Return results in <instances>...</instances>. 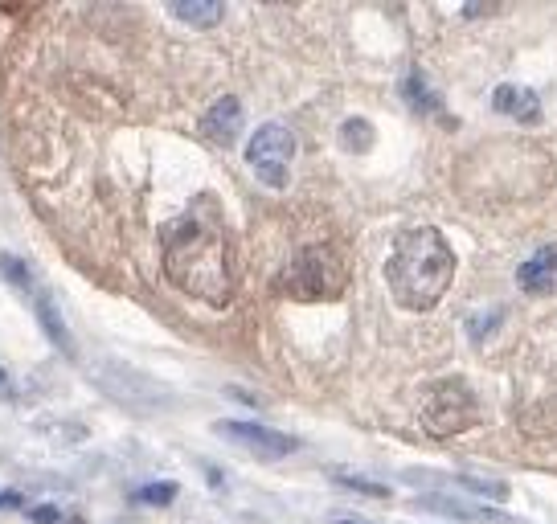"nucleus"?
I'll return each instance as SVG.
<instances>
[{
  "instance_id": "nucleus-3",
  "label": "nucleus",
  "mask_w": 557,
  "mask_h": 524,
  "mask_svg": "<svg viewBox=\"0 0 557 524\" xmlns=\"http://www.w3.org/2000/svg\"><path fill=\"white\" fill-rule=\"evenodd\" d=\"M349 283V267L332 246H312L291 258L283 275V291L291 299H336Z\"/></svg>"
},
{
  "instance_id": "nucleus-8",
  "label": "nucleus",
  "mask_w": 557,
  "mask_h": 524,
  "mask_svg": "<svg viewBox=\"0 0 557 524\" xmlns=\"http://www.w3.org/2000/svg\"><path fill=\"white\" fill-rule=\"evenodd\" d=\"M492 107L500 115H512L525 127L541 119V99H537V91H529V86H496V91H492Z\"/></svg>"
},
{
  "instance_id": "nucleus-21",
  "label": "nucleus",
  "mask_w": 557,
  "mask_h": 524,
  "mask_svg": "<svg viewBox=\"0 0 557 524\" xmlns=\"http://www.w3.org/2000/svg\"><path fill=\"white\" fill-rule=\"evenodd\" d=\"M332 524H369V520H353V516H340V520H332Z\"/></svg>"
},
{
  "instance_id": "nucleus-18",
  "label": "nucleus",
  "mask_w": 557,
  "mask_h": 524,
  "mask_svg": "<svg viewBox=\"0 0 557 524\" xmlns=\"http://www.w3.org/2000/svg\"><path fill=\"white\" fill-rule=\"evenodd\" d=\"M29 520L33 524H62V512L50 508V504H41V508H29Z\"/></svg>"
},
{
  "instance_id": "nucleus-17",
  "label": "nucleus",
  "mask_w": 557,
  "mask_h": 524,
  "mask_svg": "<svg viewBox=\"0 0 557 524\" xmlns=\"http://www.w3.org/2000/svg\"><path fill=\"white\" fill-rule=\"evenodd\" d=\"M136 500H140V504H173V500H177V484H173V479H160V484H144V488L136 492Z\"/></svg>"
},
{
  "instance_id": "nucleus-9",
  "label": "nucleus",
  "mask_w": 557,
  "mask_h": 524,
  "mask_svg": "<svg viewBox=\"0 0 557 524\" xmlns=\"http://www.w3.org/2000/svg\"><path fill=\"white\" fill-rule=\"evenodd\" d=\"M517 283H521V291H529V295L553 291V283H557V246H545V250H537L529 262H521Z\"/></svg>"
},
{
  "instance_id": "nucleus-6",
  "label": "nucleus",
  "mask_w": 557,
  "mask_h": 524,
  "mask_svg": "<svg viewBox=\"0 0 557 524\" xmlns=\"http://www.w3.org/2000/svg\"><path fill=\"white\" fill-rule=\"evenodd\" d=\"M213 430H218L226 443H238L242 451L259 455V459H287L299 447V439H291L283 430H271L263 422H218Z\"/></svg>"
},
{
  "instance_id": "nucleus-19",
  "label": "nucleus",
  "mask_w": 557,
  "mask_h": 524,
  "mask_svg": "<svg viewBox=\"0 0 557 524\" xmlns=\"http://www.w3.org/2000/svg\"><path fill=\"white\" fill-rule=\"evenodd\" d=\"M459 13H463L467 21H476V17H492V13H496V5H463Z\"/></svg>"
},
{
  "instance_id": "nucleus-14",
  "label": "nucleus",
  "mask_w": 557,
  "mask_h": 524,
  "mask_svg": "<svg viewBox=\"0 0 557 524\" xmlns=\"http://www.w3.org/2000/svg\"><path fill=\"white\" fill-rule=\"evenodd\" d=\"M332 479L340 488H349V492H361V496H377V500H390V488L385 484H373V479H361L353 471H332Z\"/></svg>"
},
{
  "instance_id": "nucleus-11",
  "label": "nucleus",
  "mask_w": 557,
  "mask_h": 524,
  "mask_svg": "<svg viewBox=\"0 0 557 524\" xmlns=\"http://www.w3.org/2000/svg\"><path fill=\"white\" fill-rule=\"evenodd\" d=\"M33 308H37V320H41V328H46V336H50V340L62 348V353L74 361V357H78V348H74V340H70V332H66L62 316L54 312V303H50L46 291H33Z\"/></svg>"
},
{
  "instance_id": "nucleus-13",
  "label": "nucleus",
  "mask_w": 557,
  "mask_h": 524,
  "mask_svg": "<svg viewBox=\"0 0 557 524\" xmlns=\"http://www.w3.org/2000/svg\"><path fill=\"white\" fill-rule=\"evenodd\" d=\"M422 508H435V512H447V516H471V520H484V524H512L508 516H500L492 508H463V504H451V500H439V496H426Z\"/></svg>"
},
{
  "instance_id": "nucleus-16",
  "label": "nucleus",
  "mask_w": 557,
  "mask_h": 524,
  "mask_svg": "<svg viewBox=\"0 0 557 524\" xmlns=\"http://www.w3.org/2000/svg\"><path fill=\"white\" fill-rule=\"evenodd\" d=\"M0 275H5L13 287H21L25 295H33V275H29V267L17 254H0Z\"/></svg>"
},
{
  "instance_id": "nucleus-22",
  "label": "nucleus",
  "mask_w": 557,
  "mask_h": 524,
  "mask_svg": "<svg viewBox=\"0 0 557 524\" xmlns=\"http://www.w3.org/2000/svg\"><path fill=\"white\" fill-rule=\"evenodd\" d=\"M5 381H9V377H5V373H0V389H5Z\"/></svg>"
},
{
  "instance_id": "nucleus-2",
  "label": "nucleus",
  "mask_w": 557,
  "mask_h": 524,
  "mask_svg": "<svg viewBox=\"0 0 557 524\" xmlns=\"http://www.w3.org/2000/svg\"><path fill=\"white\" fill-rule=\"evenodd\" d=\"M451 279H455V250L439 230L414 226L398 234L390 262H385V283H390L398 308L406 312L439 308V299L451 291Z\"/></svg>"
},
{
  "instance_id": "nucleus-20",
  "label": "nucleus",
  "mask_w": 557,
  "mask_h": 524,
  "mask_svg": "<svg viewBox=\"0 0 557 524\" xmlns=\"http://www.w3.org/2000/svg\"><path fill=\"white\" fill-rule=\"evenodd\" d=\"M25 500L17 496V492H0V508H21Z\"/></svg>"
},
{
  "instance_id": "nucleus-4",
  "label": "nucleus",
  "mask_w": 557,
  "mask_h": 524,
  "mask_svg": "<svg viewBox=\"0 0 557 524\" xmlns=\"http://www.w3.org/2000/svg\"><path fill=\"white\" fill-rule=\"evenodd\" d=\"M480 422V402L463 381H439L431 385V393L422 398V430L431 439H451Z\"/></svg>"
},
{
  "instance_id": "nucleus-5",
  "label": "nucleus",
  "mask_w": 557,
  "mask_h": 524,
  "mask_svg": "<svg viewBox=\"0 0 557 524\" xmlns=\"http://www.w3.org/2000/svg\"><path fill=\"white\" fill-rule=\"evenodd\" d=\"M291 160H295V136L283 123H263L246 144V164L259 172V181L271 185V189L287 185Z\"/></svg>"
},
{
  "instance_id": "nucleus-12",
  "label": "nucleus",
  "mask_w": 557,
  "mask_h": 524,
  "mask_svg": "<svg viewBox=\"0 0 557 524\" xmlns=\"http://www.w3.org/2000/svg\"><path fill=\"white\" fill-rule=\"evenodd\" d=\"M402 95H406V103H410L414 111H422V115H443V99L422 82V74H410V78L402 82Z\"/></svg>"
},
{
  "instance_id": "nucleus-10",
  "label": "nucleus",
  "mask_w": 557,
  "mask_h": 524,
  "mask_svg": "<svg viewBox=\"0 0 557 524\" xmlns=\"http://www.w3.org/2000/svg\"><path fill=\"white\" fill-rule=\"evenodd\" d=\"M168 13L193 29H213L226 17V5H218V0H177V5H168Z\"/></svg>"
},
{
  "instance_id": "nucleus-1",
  "label": "nucleus",
  "mask_w": 557,
  "mask_h": 524,
  "mask_svg": "<svg viewBox=\"0 0 557 524\" xmlns=\"http://www.w3.org/2000/svg\"><path fill=\"white\" fill-rule=\"evenodd\" d=\"M160 254H164V271L185 295L205 299L213 308H226L234 299V258L226 230L209 217H177L168 222L160 234Z\"/></svg>"
},
{
  "instance_id": "nucleus-7",
  "label": "nucleus",
  "mask_w": 557,
  "mask_h": 524,
  "mask_svg": "<svg viewBox=\"0 0 557 524\" xmlns=\"http://www.w3.org/2000/svg\"><path fill=\"white\" fill-rule=\"evenodd\" d=\"M201 131H205L213 144L230 148V144L238 140V131H242V103H238L234 95L218 99V103H213V107L201 115Z\"/></svg>"
},
{
  "instance_id": "nucleus-15",
  "label": "nucleus",
  "mask_w": 557,
  "mask_h": 524,
  "mask_svg": "<svg viewBox=\"0 0 557 524\" xmlns=\"http://www.w3.org/2000/svg\"><path fill=\"white\" fill-rule=\"evenodd\" d=\"M340 144H345L349 152H369L373 144V127L365 119H349L345 127H340Z\"/></svg>"
}]
</instances>
